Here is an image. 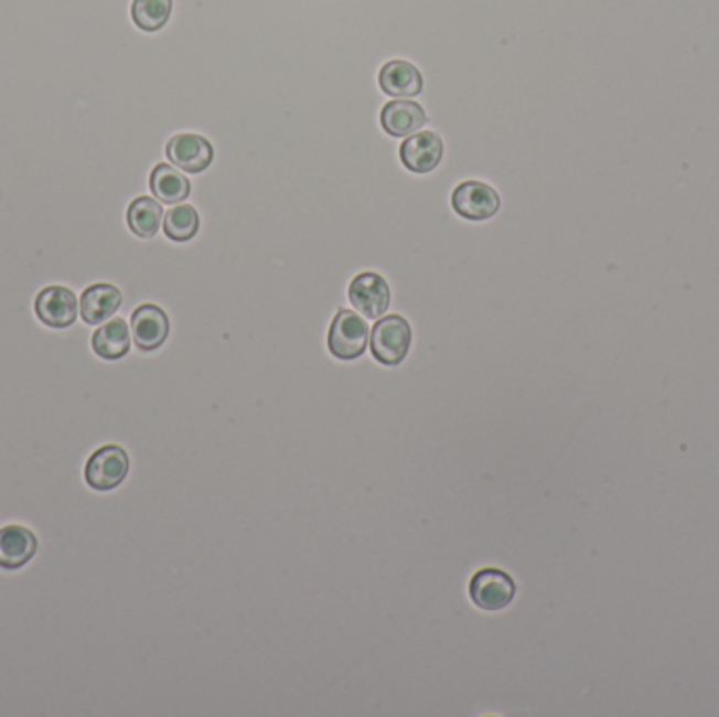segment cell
Wrapping results in <instances>:
<instances>
[{
    "label": "cell",
    "instance_id": "8992f818",
    "mask_svg": "<svg viewBox=\"0 0 719 717\" xmlns=\"http://www.w3.org/2000/svg\"><path fill=\"white\" fill-rule=\"evenodd\" d=\"M350 301L360 314L379 320L389 310V285L377 271H362L350 285Z\"/></svg>",
    "mask_w": 719,
    "mask_h": 717
},
{
    "label": "cell",
    "instance_id": "9c48e42d",
    "mask_svg": "<svg viewBox=\"0 0 719 717\" xmlns=\"http://www.w3.org/2000/svg\"><path fill=\"white\" fill-rule=\"evenodd\" d=\"M444 157V143L433 131L410 135L400 148L403 164L410 173H431Z\"/></svg>",
    "mask_w": 719,
    "mask_h": 717
},
{
    "label": "cell",
    "instance_id": "3957f363",
    "mask_svg": "<svg viewBox=\"0 0 719 717\" xmlns=\"http://www.w3.org/2000/svg\"><path fill=\"white\" fill-rule=\"evenodd\" d=\"M368 324L352 310H339L331 331L329 350L339 360H356L366 352Z\"/></svg>",
    "mask_w": 719,
    "mask_h": 717
},
{
    "label": "cell",
    "instance_id": "4fadbf2b",
    "mask_svg": "<svg viewBox=\"0 0 719 717\" xmlns=\"http://www.w3.org/2000/svg\"><path fill=\"white\" fill-rule=\"evenodd\" d=\"M428 122V114L426 110L410 101V99H403V101H389L382 113V127L385 133L391 137H410L417 133L423 125Z\"/></svg>",
    "mask_w": 719,
    "mask_h": 717
},
{
    "label": "cell",
    "instance_id": "8fae6325",
    "mask_svg": "<svg viewBox=\"0 0 719 717\" xmlns=\"http://www.w3.org/2000/svg\"><path fill=\"white\" fill-rule=\"evenodd\" d=\"M36 549H39V538L30 528L20 524H9L0 528V568L4 570L22 568L34 558Z\"/></svg>",
    "mask_w": 719,
    "mask_h": 717
},
{
    "label": "cell",
    "instance_id": "ba28073f",
    "mask_svg": "<svg viewBox=\"0 0 719 717\" xmlns=\"http://www.w3.org/2000/svg\"><path fill=\"white\" fill-rule=\"evenodd\" d=\"M36 315L51 329H68L78 315L76 295L66 287H46L36 297Z\"/></svg>",
    "mask_w": 719,
    "mask_h": 717
},
{
    "label": "cell",
    "instance_id": "6da1fadb",
    "mask_svg": "<svg viewBox=\"0 0 719 717\" xmlns=\"http://www.w3.org/2000/svg\"><path fill=\"white\" fill-rule=\"evenodd\" d=\"M412 343L410 324L403 315H387L377 320L371 335L373 356L385 366H396L408 356Z\"/></svg>",
    "mask_w": 719,
    "mask_h": 717
},
{
    "label": "cell",
    "instance_id": "7a4b0ae2",
    "mask_svg": "<svg viewBox=\"0 0 719 717\" xmlns=\"http://www.w3.org/2000/svg\"><path fill=\"white\" fill-rule=\"evenodd\" d=\"M129 468L131 461L127 450L116 445H108L90 454L85 468V480L95 491H112L125 482V478L129 475Z\"/></svg>",
    "mask_w": 719,
    "mask_h": 717
},
{
    "label": "cell",
    "instance_id": "5bb4252c",
    "mask_svg": "<svg viewBox=\"0 0 719 717\" xmlns=\"http://www.w3.org/2000/svg\"><path fill=\"white\" fill-rule=\"evenodd\" d=\"M122 306V292L118 291L114 285H93L81 297V315L87 324H101L110 320L118 308Z\"/></svg>",
    "mask_w": 719,
    "mask_h": 717
},
{
    "label": "cell",
    "instance_id": "d6986e66",
    "mask_svg": "<svg viewBox=\"0 0 719 717\" xmlns=\"http://www.w3.org/2000/svg\"><path fill=\"white\" fill-rule=\"evenodd\" d=\"M173 0H133L131 18L139 30L158 32L171 20Z\"/></svg>",
    "mask_w": 719,
    "mask_h": 717
},
{
    "label": "cell",
    "instance_id": "9a60e30c",
    "mask_svg": "<svg viewBox=\"0 0 719 717\" xmlns=\"http://www.w3.org/2000/svg\"><path fill=\"white\" fill-rule=\"evenodd\" d=\"M93 352L104 360L125 358L131 350V329L122 318L101 324L93 333Z\"/></svg>",
    "mask_w": 719,
    "mask_h": 717
},
{
    "label": "cell",
    "instance_id": "277c9868",
    "mask_svg": "<svg viewBox=\"0 0 719 717\" xmlns=\"http://www.w3.org/2000/svg\"><path fill=\"white\" fill-rule=\"evenodd\" d=\"M470 596H472L473 604L477 608L495 612V610H503L514 602L516 584L507 572H503L498 568H484L473 575Z\"/></svg>",
    "mask_w": 719,
    "mask_h": 717
},
{
    "label": "cell",
    "instance_id": "2e32d148",
    "mask_svg": "<svg viewBox=\"0 0 719 717\" xmlns=\"http://www.w3.org/2000/svg\"><path fill=\"white\" fill-rule=\"evenodd\" d=\"M150 190L164 204H180L190 196V180L178 167L158 164L150 175Z\"/></svg>",
    "mask_w": 719,
    "mask_h": 717
},
{
    "label": "cell",
    "instance_id": "7c38bea8",
    "mask_svg": "<svg viewBox=\"0 0 719 717\" xmlns=\"http://www.w3.org/2000/svg\"><path fill=\"white\" fill-rule=\"evenodd\" d=\"M379 85H382L383 93H387L391 97L410 99L423 90V76L410 62L394 60L382 67Z\"/></svg>",
    "mask_w": 719,
    "mask_h": 717
},
{
    "label": "cell",
    "instance_id": "5b68a950",
    "mask_svg": "<svg viewBox=\"0 0 719 717\" xmlns=\"http://www.w3.org/2000/svg\"><path fill=\"white\" fill-rule=\"evenodd\" d=\"M452 208L457 215L470 222H486L501 208L495 190L482 181H463L452 192Z\"/></svg>",
    "mask_w": 719,
    "mask_h": 717
},
{
    "label": "cell",
    "instance_id": "ac0fdd59",
    "mask_svg": "<svg viewBox=\"0 0 719 717\" xmlns=\"http://www.w3.org/2000/svg\"><path fill=\"white\" fill-rule=\"evenodd\" d=\"M164 234L175 243H187L198 234L201 217L190 204H175L164 215Z\"/></svg>",
    "mask_w": 719,
    "mask_h": 717
},
{
    "label": "cell",
    "instance_id": "52a82bcc",
    "mask_svg": "<svg viewBox=\"0 0 719 717\" xmlns=\"http://www.w3.org/2000/svg\"><path fill=\"white\" fill-rule=\"evenodd\" d=\"M167 158L185 173H203L211 167L215 152L203 135L181 133L169 139Z\"/></svg>",
    "mask_w": 719,
    "mask_h": 717
},
{
    "label": "cell",
    "instance_id": "e0dca14e",
    "mask_svg": "<svg viewBox=\"0 0 719 717\" xmlns=\"http://www.w3.org/2000/svg\"><path fill=\"white\" fill-rule=\"evenodd\" d=\"M162 217H164V213H162L160 202L148 199V196L136 199V201L131 202L129 211H127L129 229L143 240L157 236L160 224H162Z\"/></svg>",
    "mask_w": 719,
    "mask_h": 717
},
{
    "label": "cell",
    "instance_id": "30bf717a",
    "mask_svg": "<svg viewBox=\"0 0 719 717\" xmlns=\"http://www.w3.org/2000/svg\"><path fill=\"white\" fill-rule=\"evenodd\" d=\"M171 331L169 315L164 314L162 308L146 303L139 306L133 318H131V333L133 341L141 352H154L158 350Z\"/></svg>",
    "mask_w": 719,
    "mask_h": 717
}]
</instances>
